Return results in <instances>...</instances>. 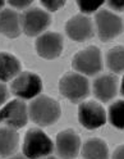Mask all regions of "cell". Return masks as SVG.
<instances>
[{
  "label": "cell",
  "mask_w": 124,
  "mask_h": 159,
  "mask_svg": "<svg viewBox=\"0 0 124 159\" xmlns=\"http://www.w3.org/2000/svg\"><path fill=\"white\" fill-rule=\"evenodd\" d=\"M36 49L40 57L54 59L63 50V37L56 32H45L36 41Z\"/></svg>",
  "instance_id": "10"
},
{
  "label": "cell",
  "mask_w": 124,
  "mask_h": 159,
  "mask_svg": "<svg viewBox=\"0 0 124 159\" xmlns=\"http://www.w3.org/2000/svg\"><path fill=\"white\" fill-rule=\"evenodd\" d=\"M31 3L32 0H9V4L17 8H24L27 5H30Z\"/></svg>",
  "instance_id": "21"
},
{
  "label": "cell",
  "mask_w": 124,
  "mask_h": 159,
  "mask_svg": "<svg viewBox=\"0 0 124 159\" xmlns=\"http://www.w3.org/2000/svg\"><path fill=\"white\" fill-rule=\"evenodd\" d=\"M6 98H8V90H6V87L3 84H0V105H2L6 100Z\"/></svg>",
  "instance_id": "22"
},
{
  "label": "cell",
  "mask_w": 124,
  "mask_h": 159,
  "mask_svg": "<svg viewBox=\"0 0 124 159\" xmlns=\"http://www.w3.org/2000/svg\"><path fill=\"white\" fill-rule=\"evenodd\" d=\"M44 159H56V158H54V157H45Z\"/></svg>",
  "instance_id": "25"
},
{
  "label": "cell",
  "mask_w": 124,
  "mask_h": 159,
  "mask_svg": "<svg viewBox=\"0 0 124 159\" xmlns=\"http://www.w3.org/2000/svg\"><path fill=\"white\" fill-rule=\"evenodd\" d=\"M73 68L84 75H96L102 68V59L100 49L96 46H88L78 52L73 58Z\"/></svg>",
  "instance_id": "4"
},
{
  "label": "cell",
  "mask_w": 124,
  "mask_h": 159,
  "mask_svg": "<svg viewBox=\"0 0 124 159\" xmlns=\"http://www.w3.org/2000/svg\"><path fill=\"white\" fill-rule=\"evenodd\" d=\"M65 31L68 36L75 41H84L93 35V26L88 17L78 14L66 22Z\"/></svg>",
  "instance_id": "11"
},
{
  "label": "cell",
  "mask_w": 124,
  "mask_h": 159,
  "mask_svg": "<svg viewBox=\"0 0 124 159\" xmlns=\"http://www.w3.org/2000/svg\"><path fill=\"white\" fill-rule=\"evenodd\" d=\"M18 145V134L14 128L3 127L0 128V155L8 157L11 155Z\"/></svg>",
  "instance_id": "17"
},
{
  "label": "cell",
  "mask_w": 124,
  "mask_h": 159,
  "mask_svg": "<svg viewBox=\"0 0 124 159\" xmlns=\"http://www.w3.org/2000/svg\"><path fill=\"white\" fill-rule=\"evenodd\" d=\"M42 5L46 7L49 11L54 12L64 5V0H42Z\"/></svg>",
  "instance_id": "20"
},
{
  "label": "cell",
  "mask_w": 124,
  "mask_h": 159,
  "mask_svg": "<svg viewBox=\"0 0 124 159\" xmlns=\"http://www.w3.org/2000/svg\"><path fill=\"white\" fill-rule=\"evenodd\" d=\"M4 5V2H3V0H0V8H2Z\"/></svg>",
  "instance_id": "26"
},
{
  "label": "cell",
  "mask_w": 124,
  "mask_h": 159,
  "mask_svg": "<svg viewBox=\"0 0 124 159\" xmlns=\"http://www.w3.org/2000/svg\"><path fill=\"white\" fill-rule=\"evenodd\" d=\"M21 71L19 61L9 53H0V80L8 81Z\"/></svg>",
  "instance_id": "16"
},
{
  "label": "cell",
  "mask_w": 124,
  "mask_h": 159,
  "mask_svg": "<svg viewBox=\"0 0 124 159\" xmlns=\"http://www.w3.org/2000/svg\"><path fill=\"white\" fill-rule=\"evenodd\" d=\"M96 26H97V32L102 41H109L114 39L122 32L123 23L122 19L109 11H102L97 12L96 14Z\"/></svg>",
  "instance_id": "7"
},
{
  "label": "cell",
  "mask_w": 124,
  "mask_h": 159,
  "mask_svg": "<svg viewBox=\"0 0 124 159\" xmlns=\"http://www.w3.org/2000/svg\"><path fill=\"white\" fill-rule=\"evenodd\" d=\"M82 154L86 159H109L108 146L100 139H88L83 144Z\"/></svg>",
  "instance_id": "15"
},
{
  "label": "cell",
  "mask_w": 124,
  "mask_h": 159,
  "mask_svg": "<svg viewBox=\"0 0 124 159\" xmlns=\"http://www.w3.org/2000/svg\"><path fill=\"white\" fill-rule=\"evenodd\" d=\"M60 93L72 102H79L88 95V81L79 73H66L59 81Z\"/></svg>",
  "instance_id": "3"
},
{
  "label": "cell",
  "mask_w": 124,
  "mask_h": 159,
  "mask_svg": "<svg viewBox=\"0 0 124 159\" xmlns=\"http://www.w3.org/2000/svg\"><path fill=\"white\" fill-rule=\"evenodd\" d=\"M31 119L40 126H49L60 117V105L54 99L41 95L36 98L30 105Z\"/></svg>",
  "instance_id": "1"
},
{
  "label": "cell",
  "mask_w": 124,
  "mask_h": 159,
  "mask_svg": "<svg viewBox=\"0 0 124 159\" xmlns=\"http://www.w3.org/2000/svg\"><path fill=\"white\" fill-rule=\"evenodd\" d=\"M12 94L22 99H31L42 90L41 78L32 72H23L12 82Z\"/></svg>",
  "instance_id": "5"
},
{
  "label": "cell",
  "mask_w": 124,
  "mask_h": 159,
  "mask_svg": "<svg viewBox=\"0 0 124 159\" xmlns=\"http://www.w3.org/2000/svg\"><path fill=\"white\" fill-rule=\"evenodd\" d=\"M53 152V141L39 128H31L23 141V154L28 159L47 157Z\"/></svg>",
  "instance_id": "2"
},
{
  "label": "cell",
  "mask_w": 124,
  "mask_h": 159,
  "mask_svg": "<svg viewBox=\"0 0 124 159\" xmlns=\"http://www.w3.org/2000/svg\"><path fill=\"white\" fill-rule=\"evenodd\" d=\"M123 46H115L109 50L106 61L108 66L114 72H122L124 64V55H123Z\"/></svg>",
  "instance_id": "18"
},
{
  "label": "cell",
  "mask_w": 124,
  "mask_h": 159,
  "mask_svg": "<svg viewBox=\"0 0 124 159\" xmlns=\"http://www.w3.org/2000/svg\"><path fill=\"white\" fill-rule=\"evenodd\" d=\"M78 119L86 128H99L106 121V113H105L102 105L96 102H86L82 103L78 108Z\"/></svg>",
  "instance_id": "8"
},
{
  "label": "cell",
  "mask_w": 124,
  "mask_h": 159,
  "mask_svg": "<svg viewBox=\"0 0 124 159\" xmlns=\"http://www.w3.org/2000/svg\"><path fill=\"white\" fill-rule=\"evenodd\" d=\"M81 141L78 135L72 130L62 131L56 136V150L63 159H72L78 154Z\"/></svg>",
  "instance_id": "12"
},
{
  "label": "cell",
  "mask_w": 124,
  "mask_h": 159,
  "mask_svg": "<svg viewBox=\"0 0 124 159\" xmlns=\"http://www.w3.org/2000/svg\"><path fill=\"white\" fill-rule=\"evenodd\" d=\"M113 159H123V146H119L113 154Z\"/></svg>",
  "instance_id": "23"
},
{
  "label": "cell",
  "mask_w": 124,
  "mask_h": 159,
  "mask_svg": "<svg viewBox=\"0 0 124 159\" xmlns=\"http://www.w3.org/2000/svg\"><path fill=\"white\" fill-rule=\"evenodd\" d=\"M0 121L11 128H21L27 123V108L22 100H12L0 111Z\"/></svg>",
  "instance_id": "9"
},
{
  "label": "cell",
  "mask_w": 124,
  "mask_h": 159,
  "mask_svg": "<svg viewBox=\"0 0 124 159\" xmlns=\"http://www.w3.org/2000/svg\"><path fill=\"white\" fill-rule=\"evenodd\" d=\"M109 118H110V122L115 127L123 128V102L122 100L115 102L110 107Z\"/></svg>",
  "instance_id": "19"
},
{
  "label": "cell",
  "mask_w": 124,
  "mask_h": 159,
  "mask_svg": "<svg viewBox=\"0 0 124 159\" xmlns=\"http://www.w3.org/2000/svg\"><path fill=\"white\" fill-rule=\"evenodd\" d=\"M118 80L113 75H101L93 82V93L101 102H109L115 96Z\"/></svg>",
  "instance_id": "13"
},
{
  "label": "cell",
  "mask_w": 124,
  "mask_h": 159,
  "mask_svg": "<svg viewBox=\"0 0 124 159\" xmlns=\"http://www.w3.org/2000/svg\"><path fill=\"white\" fill-rule=\"evenodd\" d=\"M0 32L8 37H17L21 34V19L14 11H0Z\"/></svg>",
  "instance_id": "14"
},
{
  "label": "cell",
  "mask_w": 124,
  "mask_h": 159,
  "mask_svg": "<svg viewBox=\"0 0 124 159\" xmlns=\"http://www.w3.org/2000/svg\"><path fill=\"white\" fill-rule=\"evenodd\" d=\"M11 159H28V158H26V157H23V155H14V157H12Z\"/></svg>",
  "instance_id": "24"
},
{
  "label": "cell",
  "mask_w": 124,
  "mask_h": 159,
  "mask_svg": "<svg viewBox=\"0 0 124 159\" xmlns=\"http://www.w3.org/2000/svg\"><path fill=\"white\" fill-rule=\"evenodd\" d=\"M50 22H51L50 14L40 8L28 9L21 17L22 28L28 36L39 35L50 25Z\"/></svg>",
  "instance_id": "6"
}]
</instances>
